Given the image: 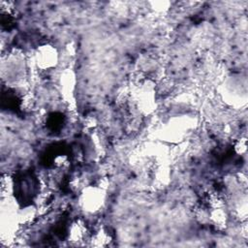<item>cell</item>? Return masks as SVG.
I'll list each match as a JSON object with an SVG mask.
<instances>
[{
	"mask_svg": "<svg viewBox=\"0 0 248 248\" xmlns=\"http://www.w3.org/2000/svg\"><path fill=\"white\" fill-rule=\"evenodd\" d=\"M105 201V190L100 185L83 188L79 197L80 206L83 210L89 213H96L100 211L104 206Z\"/></svg>",
	"mask_w": 248,
	"mask_h": 248,
	"instance_id": "obj_1",
	"label": "cell"
},
{
	"mask_svg": "<svg viewBox=\"0 0 248 248\" xmlns=\"http://www.w3.org/2000/svg\"><path fill=\"white\" fill-rule=\"evenodd\" d=\"M58 58L57 49L51 45L40 46L34 54L36 65L42 70H50L54 68L58 63Z\"/></svg>",
	"mask_w": 248,
	"mask_h": 248,
	"instance_id": "obj_2",
	"label": "cell"
},
{
	"mask_svg": "<svg viewBox=\"0 0 248 248\" xmlns=\"http://www.w3.org/2000/svg\"><path fill=\"white\" fill-rule=\"evenodd\" d=\"M88 228L83 220L77 219L71 223L68 230V240L73 245H80L88 239Z\"/></svg>",
	"mask_w": 248,
	"mask_h": 248,
	"instance_id": "obj_3",
	"label": "cell"
},
{
	"mask_svg": "<svg viewBox=\"0 0 248 248\" xmlns=\"http://www.w3.org/2000/svg\"><path fill=\"white\" fill-rule=\"evenodd\" d=\"M89 241L91 242L92 246L105 247L109 245L111 236L106 228H99L89 235Z\"/></svg>",
	"mask_w": 248,
	"mask_h": 248,
	"instance_id": "obj_4",
	"label": "cell"
},
{
	"mask_svg": "<svg viewBox=\"0 0 248 248\" xmlns=\"http://www.w3.org/2000/svg\"><path fill=\"white\" fill-rule=\"evenodd\" d=\"M14 191V180L8 174L1 177V195L2 198H8Z\"/></svg>",
	"mask_w": 248,
	"mask_h": 248,
	"instance_id": "obj_5",
	"label": "cell"
},
{
	"mask_svg": "<svg viewBox=\"0 0 248 248\" xmlns=\"http://www.w3.org/2000/svg\"><path fill=\"white\" fill-rule=\"evenodd\" d=\"M235 151L237 153H244L247 149V142H246V139H241L239 140L236 144H235V147H234Z\"/></svg>",
	"mask_w": 248,
	"mask_h": 248,
	"instance_id": "obj_6",
	"label": "cell"
}]
</instances>
